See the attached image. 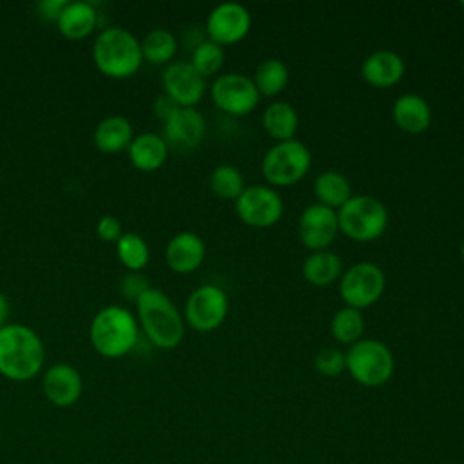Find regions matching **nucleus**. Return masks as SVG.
<instances>
[{
    "mask_svg": "<svg viewBox=\"0 0 464 464\" xmlns=\"http://www.w3.org/2000/svg\"><path fill=\"white\" fill-rule=\"evenodd\" d=\"M45 350L40 335L25 324L0 328V373L16 382L29 381L42 372Z\"/></svg>",
    "mask_w": 464,
    "mask_h": 464,
    "instance_id": "f257e3e1",
    "label": "nucleus"
},
{
    "mask_svg": "<svg viewBox=\"0 0 464 464\" xmlns=\"http://www.w3.org/2000/svg\"><path fill=\"white\" fill-rule=\"evenodd\" d=\"M140 324L149 341L161 348H176L185 335V321L172 299L160 288L145 290L136 301Z\"/></svg>",
    "mask_w": 464,
    "mask_h": 464,
    "instance_id": "f03ea898",
    "label": "nucleus"
},
{
    "mask_svg": "<svg viewBox=\"0 0 464 464\" xmlns=\"http://www.w3.org/2000/svg\"><path fill=\"white\" fill-rule=\"evenodd\" d=\"M89 339L102 357L120 359L138 343V321L130 310L109 304L92 317Z\"/></svg>",
    "mask_w": 464,
    "mask_h": 464,
    "instance_id": "7ed1b4c3",
    "label": "nucleus"
},
{
    "mask_svg": "<svg viewBox=\"0 0 464 464\" xmlns=\"http://www.w3.org/2000/svg\"><path fill=\"white\" fill-rule=\"evenodd\" d=\"M92 60L102 74L114 80L129 78L143 62L140 40L125 27H107L94 40Z\"/></svg>",
    "mask_w": 464,
    "mask_h": 464,
    "instance_id": "20e7f679",
    "label": "nucleus"
},
{
    "mask_svg": "<svg viewBox=\"0 0 464 464\" xmlns=\"http://www.w3.org/2000/svg\"><path fill=\"white\" fill-rule=\"evenodd\" d=\"M339 232L353 241H375L388 228V210L381 199L370 194L352 196L337 210Z\"/></svg>",
    "mask_w": 464,
    "mask_h": 464,
    "instance_id": "39448f33",
    "label": "nucleus"
},
{
    "mask_svg": "<svg viewBox=\"0 0 464 464\" xmlns=\"http://www.w3.org/2000/svg\"><path fill=\"white\" fill-rule=\"evenodd\" d=\"M344 353L346 372L361 386L377 388L386 384L393 375V353L379 339H359Z\"/></svg>",
    "mask_w": 464,
    "mask_h": 464,
    "instance_id": "423d86ee",
    "label": "nucleus"
},
{
    "mask_svg": "<svg viewBox=\"0 0 464 464\" xmlns=\"http://www.w3.org/2000/svg\"><path fill=\"white\" fill-rule=\"evenodd\" d=\"M312 165V152L299 140L277 141L261 161L263 178L270 187H288L301 181Z\"/></svg>",
    "mask_w": 464,
    "mask_h": 464,
    "instance_id": "0eeeda50",
    "label": "nucleus"
},
{
    "mask_svg": "<svg viewBox=\"0 0 464 464\" xmlns=\"http://www.w3.org/2000/svg\"><path fill=\"white\" fill-rule=\"evenodd\" d=\"M386 288L382 268L372 261H359L339 277V295L346 306L364 310L375 304Z\"/></svg>",
    "mask_w": 464,
    "mask_h": 464,
    "instance_id": "6e6552de",
    "label": "nucleus"
},
{
    "mask_svg": "<svg viewBox=\"0 0 464 464\" xmlns=\"http://www.w3.org/2000/svg\"><path fill=\"white\" fill-rule=\"evenodd\" d=\"M237 218L254 228H268L276 225L285 210L283 198L270 185H250L234 201Z\"/></svg>",
    "mask_w": 464,
    "mask_h": 464,
    "instance_id": "1a4fd4ad",
    "label": "nucleus"
},
{
    "mask_svg": "<svg viewBox=\"0 0 464 464\" xmlns=\"http://www.w3.org/2000/svg\"><path fill=\"white\" fill-rule=\"evenodd\" d=\"M210 96L218 109L232 116L252 112L261 98L252 78L236 71L218 74L212 82Z\"/></svg>",
    "mask_w": 464,
    "mask_h": 464,
    "instance_id": "9d476101",
    "label": "nucleus"
},
{
    "mask_svg": "<svg viewBox=\"0 0 464 464\" xmlns=\"http://www.w3.org/2000/svg\"><path fill=\"white\" fill-rule=\"evenodd\" d=\"M228 314V297L216 285L198 286L185 303V321L196 332H212L223 324Z\"/></svg>",
    "mask_w": 464,
    "mask_h": 464,
    "instance_id": "9b49d317",
    "label": "nucleus"
},
{
    "mask_svg": "<svg viewBox=\"0 0 464 464\" xmlns=\"http://www.w3.org/2000/svg\"><path fill=\"white\" fill-rule=\"evenodd\" d=\"M252 25L250 11L239 2L218 4L207 16L205 31L208 40L227 47L241 42Z\"/></svg>",
    "mask_w": 464,
    "mask_h": 464,
    "instance_id": "f8f14e48",
    "label": "nucleus"
},
{
    "mask_svg": "<svg viewBox=\"0 0 464 464\" xmlns=\"http://www.w3.org/2000/svg\"><path fill=\"white\" fill-rule=\"evenodd\" d=\"M163 92L179 107H196L207 91V80L188 60L170 62L161 74Z\"/></svg>",
    "mask_w": 464,
    "mask_h": 464,
    "instance_id": "ddd939ff",
    "label": "nucleus"
},
{
    "mask_svg": "<svg viewBox=\"0 0 464 464\" xmlns=\"http://www.w3.org/2000/svg\"><path fill=\"white\" fill-rule=\"evenodd\" d=\"M337 234V210H332L319 203H312L301 212L297 221V236L303 246H306L310 252L330 248Z\"/></svg>",
    "mask_w": 464,
    "mask_h": 464,
    "instance_id": "4468645a",
    "label": "nucleus"
},
{
    "mask_svg": "<svg viewBox=\"0 0 464 464\" xmlns=\"http://www.w3.org/2000/svg\"><path fill=\"white\" fill-rule=\"evenodd\" d=\"M205 118L196 107H178L169 120L163 121V134L167 147L176 150H190L205 138Z\"/></svg>",
    "mask_w": 464,
    "mask_h": 464,
    "instance_id": "2eb2a0df",
    "label": "nucleus"
},
{
    "mask_svg": "<svg viewBox=\"0 0 464 464\" xmlns=\"http://www.w3.org/2000/svg\"><path fill=\"white\" fill-rule=\"evenodd\" d=\"M42 390L53 406L69 408L80 399L83 392L82 375L74 366L67 362H56L45 370Z\"/></svg>",
    "mask_w": 464,
    "mask_h": 464,
    "instance_id": "dca6fc26",
    "label": "nucleus"
},
{
    "mask_svg": "<svg viewBox=\"0 0 464 464\" xmlns=\"http://www.w3.org/2000/svg\"><path fill=\"white\" fill-rule=\"evenodd\" d=\"M406 63L402 56L392 49H377L370 53L361 65L362 80L375 89H390L402 80Z\"/></svg>",
    "mask_w": 464,
    "mask_h": 464,
    "instance_id": "f3484780",
    "label": "nucleus"
},
{
    "mask_svg": "<svg viewBox=\"0 0 464 464\" xmlns=\"http://www.w3.org/2000/svg\"><path fill=\"white\" fill-rule=\"evenodd\" d=\"M207 248L203 239L188 230L178 232L165 246V261L176 274H190L198 270L205 259Z\"/></svg>",
    "mask_w": 464,
    "mask_h": 464,
    "instance_id": "a211bd4d",
    "label": "nucleus"
},
{
    "mask_svg": "<svg viewBox=\"0 0 464 464\" xmlns=\"http://www.w3.org/2000/svg\"><path fill=\"white\" fill-rule=\"evenodd\" d=\"M393 123L408 134H422L431 125V107L420 94L406 92L395 98L392 105Z\"/></svg>",
    "mask_w": 464,
    "mask_h": 464,
    "instance_id": "6ab92c4d",
    "label": "nucleus"
},
{
    "mask_svg": "<svg viewBox=\"0 0 464 464\" xmlns=\"http://www.w3.org/2000/svg\"><path fill=\"white\" fill-rule=\"evenodd\" d=\"M98 24V11L89 2H67L56 18L60 34L69 40L89 36Z\"/></svg>",
    "mask_w": 464,
    "mask_h": 464,
    "instance_id": "aec40b11",
    "label": "nucleus"
},
{
    "mask_svg": "<svg viewBox=\"0 0 464 464\" xmlns=\"http://www.w3.org/2000/svg\"><path fill=\"white\" fill-rule=\"evenodd\" d=\"M130 163L143 172L158 170L169 156V147L165 140L156 132H143L132 138L130 145L127 147Z\"/></svg>",
    "mask_w": 464,
    "mask_h": 464,
    "instance_id": "412c9836",
    "label": "nucleus"
},
{
    "mask_svg": "<svg viewBox=\"0 0 464 464\" xmlns=\"http://www.w3.org/2000/svg\"><path fill=\"white\" fill-rule=\"evenodd\" d=\"M263 130L277 141H288L295 138L299 129V114L288 102H272L266 105L261 116Z\"/></svg>",
    "mask_w": 464,
    "mask_h": 464,
    "instance_id": "4be33fe9",
    "label": "nucleus"
},
{
    "mask_svg": "<svg viewBox=\"0 0 464 464\" xmlns=\"http://www.w3.org/2000/svg\"><path fill=\"white\" fill-rule=\"evenodd\" d=\"M132 123L120 114L103 118L94 129V145L98 150L112 154L127 149L132 141Z\"/></svg>",
    "mask_w": 464,
    "mask_h": 464,
    "instance_id": "5701e85b",
    "label": "nucleus"
},
{
    "mask_svg": "<svg viewBox=\"0 0 464 464\" xmlns=\"http://www.w3.org/2000/svg\"><path fill=\"white\" fill-rule=\"evenodd\" d=\"M303 277L314 285V286H328L334 281H337L343 274V259L332 252L326 250H315L310 252L301 266Z\"/></svg>",
    "mask_w": 464,
    "mask_h": 464,
    "instance_id": "b1692460",
    "label": "nucleus"
},
{
    "mask_svg": "<svg viewBox=\"0 0 464 464\" xmlns=\"http://www.w3.org/2000/svg\"><path fill=\"white\" fill-rule=\"evenodd\" d=\"M314 194L319 205L339 210L353 194L350 179L339 170H323L314 179Z\"/></svg>",
    "mask_w": 464,
    "mask_h": 464,
    "instance_id": "393cba45",
    "label": "nucleus"
},
{
    "mask_svg": "<svg viewBox=\"0 0 464 464\" xmlns=\"http://www.w3.org/2000/svg\"><path fill=\"white\" fill-rule=\"evenodd\" d=\"M288 67L283 60L279 58H265L257 63L252 82L259 92V96H277L279 92L285 91L288 85Z\"/></svg>",
    "mask_w": 464,
    "mask_h": 464,
    "instance_id": "a878e982",
    "label": "nucleus"
},
{
    "mask_svg": "<svg viewBox=\"0 0 464 464\" xmlns=\"http://www.w3.org/2000/svg\"><path fill=\"white\" fill-rule=\"evenodd\" d=\"M140 45H141L143 60L154 65H163V63L169 65L178 51L176 36L169 29H161V27L149 31L140 42Z\"/></svg>",
    "mask_w": 464,
    "mask_h": 464,
    "instance_id": "bb28decb",
    "label": "nucleus"
},
{
    "mask_svg": "<svg viewBox=\"0 0 464 464\" xmlns=\"http://www.w3.org/2000/svg\"><path fill=\"white\" fill-rule=\"evenodd\" d=\"M330 330L337 343L352 346L353 343L362 339V334H364L362 312L352 306L339 308L332 317Z\"/></svg>",
    "mask_w": 464,
    "mask_h": 464,
    "instance_id": "cd10ccee",
    "label": "nucleus"
},
{
    "mask_svg": "<svg viewBox=\"0 0 464 464\" xmlns=\"http://www.w3.org/2000/svg\"><path fill=\"white\" fill-rule=\"evenodd\" d=\"M208 185H210V190L218 198L232 199V201H236L246 187L241 170L234 165H228V163H221L210 172Z\"/></svg>",
    "mask_w": 464,
    "mask_h": 464,
    "instance_id": "c85d7f7f",
    "label": "nucleus"
},
{
    "mask_svg": "<svg viewBox=\"0 0 464 464\" xmlns=\"http://www.w3.org/2000/svg\"><path fill=\"white\" fill-rule=\"evenodd\" d=\"M118 259L130 272H140L149 263V245L136 232H123L116 241Z\"/></svg>",
    "mask_w": 464,
    "mask_h": 464,
    "instance_id": "c756f323",
    "label": "nucleus"
},
{
    "mask_svg": "<svg viewBox=\"0 0 464 464\" xmlns=\"http://www.w3.org/2000/svg\"><path fill=\"white\" fill-rule=\"evenodd\" d=\"M192 67L207 80L210 76H218V72L225 65V47L214 44L212 40H201L190 54Z\"/></svg>",
    "mask_w": 464,
    "mask_h": 464,
    "instance_id": "7c9ffc66",
    "label": "nucleus"
},
{
    "mask_svg": "<svg viewBox=\"0 0 464 464\" xmlns=\"http://www.w3.org/2000/svg\"><path fill=\"white\" fill-rule=\"evenodd\" d=\"M314 366L323 377H337L346 372V353L335 346H324L315 353Z\"/></svg>",
    "mask_w": 464,
    "mask_h": 464,
    "instance_id": "2f4dec72",
    "label": "nucleus"
},
{
    "mask_svg": "<svg viewBox=\"0 0 464 464\" xmlns=\"http://www.w3.org/2000/svg\"><path fill=\"white\" fill-rule=\"evenodd\" d=\"M96 234L100 239L107 241V243H116L121 234H123V228H121V223L118 218L107 214V216H102L96 223Z\"/></svg>",
    "mask_w": 464,
    "mask_h": 464,
    "instance_id": "473e14b6",
    "label": "nucleus"
},
{
    "mask_svg": "<svg viewBox=\"0 0 464 464\" xmlns=\"http://www.w3.org/2000/svg\"><path fill=\"white\" fill-rule=\"evenodd\" d=\"M150 286H149V281L141 276V274H138V272H130L129 276H125V279H123V283H121V290H123V295H125V299H134V301H138V297L145 292V290H149Z\"/></svg>",
    "mask_w": 464,
    "mask_h": 464,
    "instance_id": "72a5a7b5",
    "label": "nucleus"
},
{
    "mask_svg": "<svg viewBox=\"0 0 464 464\" xmlns=\"http://www.w3.org/2000/svg\"><path fill=\"white\" fill-rule=\"evenodd\" d=\"M178 107H179V105H178L172 98H169L165 92L160 94V96L154 100V103H152V111H154L156 118H160L161 121L169 120V118L172 116V112H174Z\"/></svg>",
    "mask_w": 464,
    "mask_h": 464,
    "instance_id": "f704fd0d",
    "label": "nucleus"
},
{
    "mask_svg": "<svg viewBox=\"0 0 464 464\" xmlns=\"http://www.w3.org/2000/svg\"><path fill=\"white\" fill-rule=\"evenodd\" d=\"M67 2L65 0H42L36 4V9H38V14L45 20H51V22H56L58 14L62 13L63 5Z\"/></svg>",
    "mask_w": 464,
    "mask_h": 464,
    "instance_id": "c9c22d12",
    "label": "nucleus"
},
{
    "mask_svg": "<svg viewBox=\"0 0 464 464\" xmlns=\"http://www.w3.org/2000/svg\"><path fill=\"white\" fill-rule=\"evenodd\" d=\"M7 317H9V301H7V297L0 292V328L7 324V323H5Z\"/></svg>",
    "mask_w": 464,
    "mask_h": 464,
    "instance_id": "e433bc0d",
    "label": "nucleus"
},
{
    "mask_svg": "<svg viewBox=\"0 0 464 464\" xmlns=\"http://www.w3.org/2000/svg\"><path fill=\"white\" fill-rule=\"evenodd\" d=\"M460 257H462V261H464V241H462V245H460Z\"/></svg>",
    "mask_w": 464,
    "mask_h": 464,
    "instance_id": "4c0bfd02",
    "label": "nucleus"
},
{
    "mask_svg": "<svg viewBox=\"0 0 464 464\" xmlns=\"http://www.w3.org/2000/svg\"><path fill=\"white\" fill-rule=\"evenodd\" d=\"M0 442H2V428H0Z\"/></svg>",
    "mask_w": 464,
    "mask_h": 464,
    "instance_id": "58836bf2",
    "label": "nucleus"
},
{
    "mask_svg": "<svg viewBox=\"0 0 464 464\" xmlns=\"http://www.w3.org/2000/svg\"><path fill=\"white\" fill-rule=\"evenodd\" d=\"M460 7H464V0H462V2H460Z\"/></svg>",
    "mask_w": 464,
    "mask_h": 464,
    "instance_id": "ea45409f",
    "label": "nucleus"
},
{
    "mask_svg": "<svg viewBox=\"0 0 464 464\" xmlns=\"http://www.w3.org/2000/svg\"><path fill=\"white\" fill-rule=\"evenodd\" d=\"M448 464H455V462H448Z\"/></svg>",
    "mask_w": 464,
    "mask_h": 464,
    "instance_id": "a19ab883",
    "label": "nucleus"
}]
</instances>
